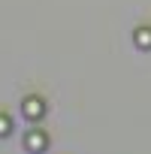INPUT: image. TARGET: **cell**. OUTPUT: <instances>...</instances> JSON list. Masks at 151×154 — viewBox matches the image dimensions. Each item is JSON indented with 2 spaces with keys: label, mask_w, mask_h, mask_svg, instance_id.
<instances>
[{
  "label": "cell",
  "mask_w": 151,
  "mask_h": 154,
  "mask_svg": "<svg viewBox=\"0 0 151 154\" xmlns=\"http://www.w3.org/2000/svg\"><path fill=\"white\" fill-rule=\"evenodd\" d=\"M21 112H24V118L39 121V118L45 115V100H42V97H36V94H30V97H24V100H21Z\"/></svg>",
  "instance_id": "obj_1"
},
{
  "label": "cell",
  "mask_w": 151,
  "mask_h": 154,
  "mask_svg": "<svg viewBox=\"0 0 151 154\" xmlns=\"http://www.w3.org/2000/svg\"><path fill=\"white\" fill-rule=\"evenodd\" d=\"M24 148H33V151L45 148V136H42V130H30V133L24 136Z\"/></svg>",
  "instance_id": "obj_2"
},
{
  "label": "cell",
  "mask_w": 151,
  "mask_h": 154,
  "mask_svg": "<svg viewBox=\"0 0 151 154\" xmlns=\"http://www.w3.org/2000/svg\"><path fill=\"white\" fill-rule=\"evenodd\" d=\"M136 45L139 48H151V27H139L136 30Z\"/></svg>",
  "instance_id": "obj_3"
},
{
  "label": "cell",
  "mask_w": 151,
  "mask_h": 154,
  "mask_svg": "<svg viewBox=\"0 0 151 154\" xmlns=\"http://www.w3.org/2000/svg\"><path fill=\"white\" fill-rule=\"evenodd\" d=\"M9 133H12V118L0 115V136H9Z\"/></svg>",
  "instance_id": "obj_4"
}]
</instances>
